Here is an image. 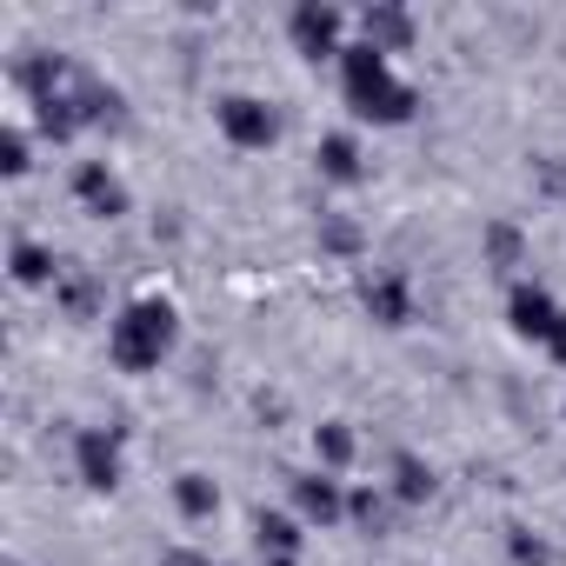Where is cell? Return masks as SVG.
I'll return each mask as SVG.
<instances>
[{
    "label": "cell",
    "instance_id": "e0dca14e",
    "mask_svg": "<svg viewBox=\"0 0 566 566\" xmlns=\"http://www.w3.org/2000/svg\"><path fill=\"white\" fill-rule=\"evenodd\" d=\"M347 520H360L367 533H380V526H387V500H380L374 486H360V493H347Z\"/></svg>",
    "mask_w": 566,
    "mask_h": 566
},
{
    "label": "cell",
    "instance_id": "6da1fadb",
    "mask_svg": "<svg viewBox=\"0 0 566 566\" xmlns=\"http://www.w3.org/2000/svg\"><path fill=\"white\" fill-rule=\"evenodd\" d=\"M340 87H347V107L360 114V120H374V127H400V120H413V107H420V94L394 74V61L380 54V48H367V41H354L347 54H340Z\"/></svg>",
    "mask_w": 566,
    "mask_h": 566
},
{
    "label": "cell",
    "instance_id": "9c48e42d",
    "mask_svg": "<svg viewBox=\"0 0 566 566\" xmlns=\"http://www.w3.org/2000/svg\"><path fill=\"white\" fill-rule=\"evenodd\" d=\"M360 41L380 48V54H407V48H413V14H407V8H387V0H374V8L360 14Z\"/></svg>",
    "mask_w": 566,
    "mask_h": 566
},
{
    "label": "cell",
    "instance_id": "8992f818",
    "mask_svg": "<svg viewBox=\"0 0 566 566\" xmlns=\"http://www.w3.org/2000/svg\"><path fill=\"white\" fill-rule=\"evenodd\" d=\"M74 467H81V480H87L94 493H114V486H120V433H114V427H87V433L74 440Z\"/></svg>",
    "mask_w": 566,
    "mask_h": 566
},
{
    "label": "cell",
    "instance_id": "44dd1931",
    "mask_svg": "<svg viewBox=\"0 0 566 566\" xmlns=\"http://www.w3.org/2000/svg\"><path fill=\"white\" fill-rule=\"evenodd\" d=\"M0 167H8V174H28V134H21V127L0 134Z\"/></svg>",
    "mask_w": 566,
    "mask_h": 566
},
{
    "label": "cell",
    "instance_id": "52a82bcc",
    "mask_svg": "<svg viewBox=\"0 0 566 566\" xmlns=\"http://www.w3.org/2000/svg\"><path fill=\"white\" fill-rule=\"evenodd\" d=\"M360 301L380 327H407L413 321V287H407V273H367L360 280Z\"/></svg>",
    "mask_w": 566,
    "mask_h": 566
},
{
    "label": "cell",
    "instance_id": "3957f363",
    "mask_svg": "<svg viewBox=\"0 0 566 566\" xmlns=\"http://www.w3.org/2000/svg\"><path fill=\"white\" fill-rule=\"evenodd\" d=\"M340 28H347V14L340 8H321V0H301V8L287 14V34H294V48L307 61H340L347 54L340 48Z\"/></svg>",
    "mask_w": 566,
    "mask_h": 566
},
{
    "label": "cell",
    "instance_id": "7402d4cb",
    "mask_svg": "<svg viewBox=\"0 0 566 566\" xmlns=\"http://www.w3.org/2000/svg\"><path fill=\"white\" fill-rule=\"evenodd\" d=\"M61 294H67V307H74L81 321L94 314V280H81V273H74V280H67V287H61Z\"/></svg>",
    "mask_w": 566,
    "mask_h": 566
},
{
    "label": "cell",
    "instance_id": "7a4b0ae2",
    "mask_svg": "<svg viewBox=\"0 0 566 566\" xmlns=\"http://www.w3.org/2000/svg\"><path fill=\"white\" fill-rule=\"evenodd\" d=\"M174 334H180V314H174V301H134L120 321H114V334H107V354H114V367L120 374H154L167 354H174Z\"/></svg>",
    "mask_w": 566,
    "mask_h": 566
},
{
    "label": "cell",
    "instance_id": "cb8c5ba5",
    "mask_svg": "<svg viewBox=\"0 0 566 566\" xmlns=\"http://www.w3.org/2000/svg\"><path fill=\"white\" fill-rule=\"evenodd\" d=\"M546 354H553V360H559V367H566V327H559V334H553V340H546Z\"/></svg>",
    "mask_w": 566,
    "mask_h": 566
},
{
    "label": "cell",
    "instance_id": "ffe728a7",
    "mask_svg": "<svg viewBox=\"0 0 566 566\" xmlns=\"http://www.w3.org/2000/svg\"><path fill=\"white\" fill-rule=\"evenodd\" d=\"M513 559H520V566H553V553H546V539H533L526 526H513Z\"/></svg>",
    "mask_w": 566,
    "mask_h": 566
},
{
    "label": "cell",
    "instance_id": "d6986e66",
    "mask_svg": "<svg viewBox=\"0 0 566 566\" xmlns=\"http://www.w3.org/2000/svg\"><path fill=\"white\" fill-rule=\"evenodd\" d=\"M486 253H493V266H520V233L513 227H486Z\"/></svg>",
    "mask_w": 566,
    "mask_h": 566
},
{
    "label": "cell",
    "instance_id": "d4e9b609",
    "mask_svg": "<svg viewBox=\"0 0 566 566\" xmlns=\"http://www.w3.org/2000/svg\"><path fill=\"white\" fill-rule=\"evenodd\" d=\"M266 566H301V559H266Z\"/></svg>",
    "mask_w": 566,
    "mask_h": 566
},
{
    "label": "cell",
    "instance_id": "277c9868",
    "mask_svg": "<svg viewBox=\"0 0 566 566\" xmlns=\"http://www.w3.org/2000/svg\"><path fill=\"white\" fill-rule=\"evenodd\" d=\"M506 321H513V334L520 340H553L559 327H566V307H553V294L546 287H533V280H513V294H506Z\"/></svg>",
    "mask_w": 566,
    "mask_h": 566
},
{
    "label": "cell",
    "instance_id": "8fae6325",
    "mask_svg": "<svg viewBox=\"0 0 566 566\" xmlns=\"http://www.w3.org/2000/svg\"><path fill=\"white\" fill-rule=\"evenodd\" d=\"M314 160H321V174H327L334 187H354V180L367 174V160H360V140H354V134H327Z\"/></svg>",
    "mask_w": 566,
    "mask_h": 566
},
{
    "label": "cell",
    "instance_id": "5bb4252c",
    "mask_svg": "<svg viewBox=\"0 0 566 566\" xmlns=\"http://www.w3.org/2000/svg\"><path fill=\"white\" fill-rule=\"evenodd\" d=\"M394 493H400L407 506L433 500V467H427L420 453H394Z\"/></svg>",
    "mask_w": 566,
    "mask_h": 566
},
{
    "label": "cell",
    "instance_id": "ba28073f",
    "mask_svg": "<svg viewBox=\"0 0 566 566\" xmlns=\"http://www.w3.org/2000/svg\"><path fill=\"white\" fill-rule=\"evenodd\" d=\"M74 200H81L94 220H120V213H127V187H120L101 160H87V167L74 174Z\"/></svg>",
    "mask_w": 566,
    "mask_h": 566
},
{
    "label": "cell",
    "instance_id": "7c38bea8",
    "mask_svg": "<svg viewBox=\"0 0 566 566\" xmlns=\"http://www.w3.org/2000/svg\"><path fill=\"white\" fill-rule=\"evenodd\" d=\"M253 533H260V553H266V559H294V553H301V539H307V533H301V520H287V513H260V520H253Z\"/></svg>",
    "mask_w": 566,
    "mask_h": 566
},
{
    "label": "cell",
    "instance_id": "9a60e30c",
    "mask_svg": "<svg viewBox=\"0 0 566 566\" xmlns=\"http://www.w3.org/2000/svg\"><path fill=\"white\" fill-rule=\"evenodd\" d=\"M14 280L21 287H48V280H61V266L41 240H14Z\"/></svg>",
    "mask_w": 566,
    "mask_h": 566
},
{
    "label": "cell",
    "instance_id": "ac0fdd59",
    "mask_svg": "<svg viewBox=\"0 0 566 566\" xmlns=\"http://www.w3.org/2000/svg\"><path fill=\"white\" fill-rule=\"evenodd\" d=\"M321 247H334V253H360V227H354V220H321Z\"/></svg>",
    "mask_w": 566,
    "mask_h": 566
},
{
    "label": "cell",
    "instance_id": "4fadbf2b",
    "mask_svg": "<svg viewBox=\"0 0 566 566\" xmlns=\"http://www.w3.org/2000/svg\"><path fill=\"white\" fill-rule=\"evenodd\" d=\"M174 506H180L187 520H213V513H220V486H213L207 473H180V480H174Z\"/></svg>",
    "mask_w": 566,
    "mask_h": 566
},
{
    "label": "cell",
    "instance_id": "603a6c76",
    "mask_svg": "<svg viewBox=\"0 0 566 566\" xmlns=\"http://www.w3.org/2000/svg\"><path fill=\"white\" fill-rule=\"evenodd\" d=\"M160 566H220V559H200V553H167Z\"/></svg>",
    "mask_w": 566,
    "mask_h": 566
},
{
    "label": "cell",
    "instance_id": "30bf717a",
    "mask_svg": "<svg viewBox=\"0 0 566 566\" xmlns=\"http://www.w3.org/2000/svg\"><path fill=\"white\" fill-rule=\"evenodd\" d=\"M294 506H301L314 526H334V520L347 513V493H340L334 473H301V480H294Z\"/></svg>",
    "mask_w": 566,
    "mask_h": 566
},
{
    "label": "cell",
    "instance_id": "5b68a950",
    "mask_svg": "<svg viewBox=\"0 0 566 566\" xmlns=\"http://www.w3.org/2000/svg\"><path fill=\"white\" fill-rule=\"evenodd\" d=\"M213 120H220V134H227L233 147H273V140H280L273 107H266V101H253V94H227V101L213 107Z\"/></svg>",
    "mask_w": 566,
    "mask_h": 566
},
{
    "label": "cell",
    "instance_id": "2e32d148",
    "mask_svg": "<svg viewBox=\"0 0 566 566\" xmlns=\"http://www.w3.org/2000/svg\"><path fill=\"white\" fill-rule=\"evenodd\" d=\"M314 447H321L327 467H347L354 460V427L347 420H327V427H314Z\"/></svg>",
    "mask_w": 566,
    "mask_h": 566
}]
</instances>
